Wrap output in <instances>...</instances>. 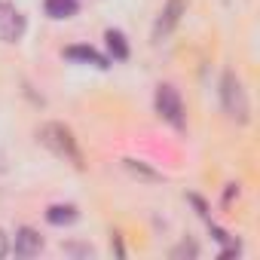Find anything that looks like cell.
I'll list each match as a JSON object with an SVG mask.
<instances>
[{
    "instance_id": "cell-1",
    "label": "cell",
    "mask_w": 260,
    "mask_h": 260,
    "mask_svg": "<svg viewBox=\"0 0 260 260\" xmlns=\"http://www.w3.org/2000/svg\"><path fill=\"white\" fill-rule=\"evenodd\" d=\"M37 141H40L49 153H55L58 159L74 162L77 169L83 166V153H80V147H77V138H74V132H71L64 122H43V125L37 128Z\"/></svg>"
},
{
    "instance_id": "cell-2",
    "label": "cell",
    "mask_w": 260,
    "mask_h": 260,
    "mask_svg": "<svg viewBox=\"0 0 260 260\" xmlns=\"http://www.w3.org/2000/svg\"><path fill=\"white\" fill-rule=\"evenodd\" d=\"M220 101H223L226 116H233L236 122H248V95L242 89V80L233 71L220 77Z\"/></svg>"
},
{
    "instance_id": "cell-3",
    "label": "cell",
    "mask_w": 260,
    "mask_h": 260,
    "mask_svg": "<svg viewBox=\"0 0 260 260\" xmlns=\"http://www.w3.org/2000/svg\"><path fill=\"white\" fill-rule=\"evenodd\" d=\"M156 113L172 122L175 128H184V101L175 86H159L156 89Z\"/></svg>"
},
{
    "instance_id": "cell-4",
    "label": "cell",
    "mask_w": 260,
    "mask_h": 260,
    "mask_svg": "<svg viewBox=\"0 0 260 260\" xmlns=\"http://www.w3.org/2000/svg\"><path fill=\"white\" fill-rule=\"evenodd\" d=\"M25 34V16L16 4L0 0V40L4 43H19Z\"/></svg>"
},
{
    "instance_id": "cell-5",
    "label": "cell",
    "mask_w": 260,
    "mask_h": 260,
    "mask_svg": "<svg viewBox=\"0 0 260 260\" xmlns=\"http://www.w3.org/2000/svg\"><path fill=\"white\" fill-rule=\"evenodd\" d=\"M184 10H187V0H169V4L162 7V13H159V19H156L153 40H162V37H169V34L178 28V22H181Z\"/></svg>"
},
{
    "instance_id": "cell-6",
    "label": "cell",
    "mask_w": 260,
    "mask_h": 260,
    "mask_svg": "<svg viewBox=\"0 0 260 260\" xmlns=\"http://www.w3.org/2000/svg\"><path fill=\"white\" fill-rule=\"evenodd\" d=\"M16 254L19 257H34V254H40L43 251V236L37 233V230H31V226H22L19 233H16Z\"/></svg>"
},
{
    "instance_id": "cell-7",
    "label": "cell",
    "mask_w": 260,
    "mask_h": 260,
    "mask_svg": "<svg viewBox=\"0 0 260 260\" xmlns=\"http://www.w3.org/2000/svg\"><path fill=\"white\" fill-rule=\"evenodd\" d=\"M64 55L71 58V61H80V64H92V68H98V71H104V68H110V61L98 52V49H92V46H68L64 49Z\"/></svg>"
},
{
    "instance_id": "cell-8",
    "label": "cell",
    "mask_w": 260,
    "mask_h": 260,
    "mask_svg": "<svg viewBox=\"0 0 260 260\" xmlns=\"http://www.w3.org/2000/svg\"><path fill=\"white\" fill-rule=\"evenodd\" d=\"M43 10H46L49 19H71V16H77L80 4L77 0H46Z\"/></svg>"
},
{
    "instance_id": "cell-9",
    "label": "cell",
    "mask_w": 260,
    "mask_h": 260,
    "mask_svg": "<svg viewBox=\"0 0 260 260\" xmlns=\"http://www.w3.org/2000/svg\"><path fill=\"white\" fill-rule=\"evenodd\" d=\"M80 214H77V208L74 205H49L46 208V220L52 223V226H68V223H74Z\"/></svg>"
},
{
    "instance_id": "cell-10",
    "label": "cell",
    "mask_w": 260,
    "mask_h": 260,
    "mask_svg": "<svg viewBox=\"0 0 260 260\" xmlns=\"http://www.w3.org/2000/svg\"><path fill=\"white\" fill-rule=\"evenodd\" d=\"M104 40H107V49H110V55L116 58V61H125L128 58V43H125V37H122V31H107L104 34Z\"/></svg>"
},
{
    "instance_id": "cell-11",
    "label": "cell",
    "mask_w": 260,
    "mask_h": 260,
    "mask_svg": "<svg viewBox=\"0 0 260 260\" xmlns=\"http://www.w3.org/2000/svg\"><path fill=\"white\" fill-rule=\"evenodd\" d=\"M184 254H187V257H196V254H199V248H196L193 242H184V245H178V248L172 251V257H184Z\"/></svg>"
},
{
    "instance_id": "cell-12",
    "label": "cell",
    "mask_w": 260,
    "mask_h": 260,
    "mask_svg": "<svg viewBox=\"0 0 260 260\" xmlns=\"http://www.w3.org/2000/svg\"><path fill=\"white\" fill-rule=\"evenodd\" d=\"M7 251H10V239H7L4 230H0V257H7Z\"/></svg>"
},
{
    "instance_id": "cell-13",
    "label": "cell",
    "mask_w": 260,
    "mask_h": 260,
    "mask_svg": "<svg viewBox=\"0 0 260 260\" xmlns=\"http://www.w3.org/2000/svg\"><path fill=\"white\" fill-rule=\"evenodd\" d=\"M64 251H71V254H92V248H80V245H68Z\"/></svg>"
}]
</instances>
